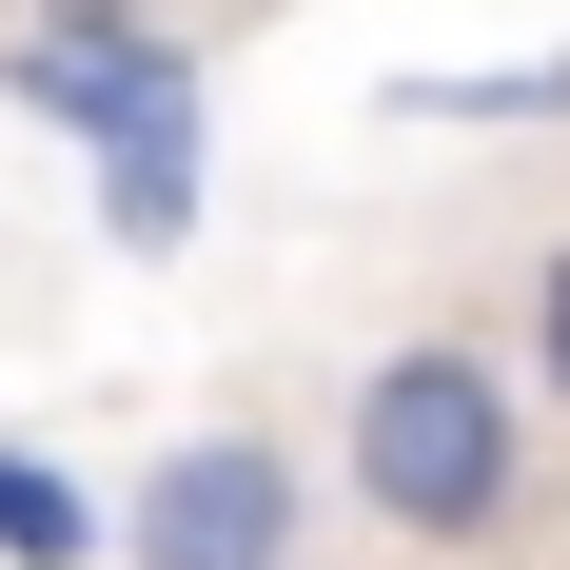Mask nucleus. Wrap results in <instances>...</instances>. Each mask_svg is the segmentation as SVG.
<instances>
[{
  "label": "nucleus",
  "mask_w": 570,
  "mask_h": 570,
  "mask_svg": "<svg viewBox=\"0 0 570 570\" xmlns=\"http://www.w3.org/2000/svg\"><path fill=\"white\" fill-rule=\"evenodd\" d=\"M118 551L138 570H295L315 551V492H295L276 433H177V453L118 492Z\"/></svg>",
  "instance_id": "obj_2"
},
{
  "label": "nucleus",
  "mask_w": 570,
  "mask_h": 570,
  "mask_svg": "<svg viewBox=\"0 0 570 570\" xmlns=\"http://www.w3.org/2000/svg\"><path fill=\"white\" fill-rule=\"evenodd\" d=\"M99 236L118 256H177V236H197V99H138L99 138Z\"/></svg>",
  "instance_id": "obj_3"
},
{
  "label": "nucleus",
  "mask_w": 570,
  "mask_h": 570,
  "mask_svg": "<svg viewBox=\"0 0 570 570\" xmlns=\"http://www.w3.org/2000/svg\"><path fill=\"white\" fill-rule=\"evenodd\" d=\"M99 492H79V472H59V453H20V433H0V570H79V551H99Z\"/></svg>",
  "instance_id": "obj_4"
},
{
  "label": "nucleus",
  "mask_w": 570,
  "mask_h": 570,
  "mask_svg": "<svg viewBox=\"0 0 570 570\" xmlns=\"http://www.w3.org/2000/svg\"><path fill=\"white\" fill-rule=\"evenodd\" d=\"M335 492L394 551H512L531 531V394L492 335H394L335 413Z\"/></svg>",
  "instance_id": "obj_1"
},
{
  "label": "nucleus",
  "mask_w": 570,
  "mask_h": 570,
  "mask_svg": "<svg viewBox=\"0 0 570 570\" xmlns=\"http://www.w3.org/2000/svg\"><path fill=\"white\" fill-rule=\"evenodd\" d=\"M531 394L570 413V236H551V256H531Z\"/></svg>",
  "instance_id": "obj_6"
},
{
  "label": "nucleus",
  "mask_w": 570,
  "mask_h": 570,
  "mask_svg": "<svg viewBox=\"0 0 570 570\" xmlns=\"http://www.w3.org/2000/svg\"><path fill=\"white\" fill-rule=\"evenodd\" d=\"M413 118H570V59H531V79H413Z\"/></svg>",
  "instance_id": "obj_5"
}]
</instances>
